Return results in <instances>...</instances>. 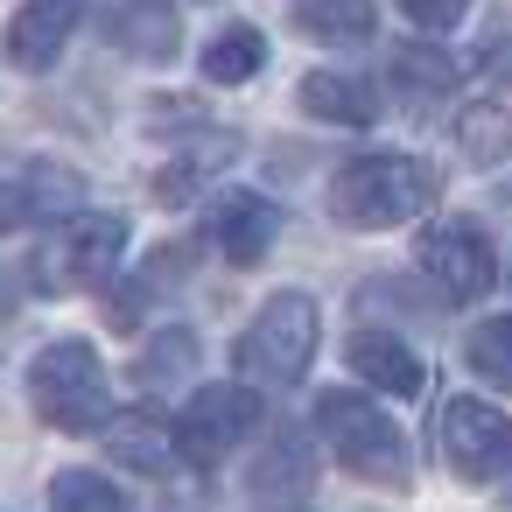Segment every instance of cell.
Wrapping results in <instances>:
<instances>
[{"mask_svg":"<svg viewBox=\"0 0 512 512\" xmlns=\"http://www.w3.org/2000/svg\"><path fill=\"white\" fill-rule=\"evenodd\" d=\"M316 344H323V323H316V302L309 295H274L232 344L239 358V379L246 386H295L309 365H316Z\"/></svg>","mask_w":512,"mask_h":512,"instance_id":"3957f363","label":"cell"},{"mask_svg":"<svg viewBox=\"0 0 512 512\" xmlns=\"http://www.w3.org/2000/svg\"><path fill=\"white\" fill-rule=\"evenodd\" d=\"M106 449H113L127 470L162 477V470L176 463V428H169L162 414H148V407H127V414H106Z\"/></svg>","mask_w":512,"mask_h":512,"instance_id":"5bb4252c","label":"cell"},{"mask_svg":"<svg viewBox=\"0 0 512 512\" xmlns=\"http://www.w3.org/2000/svg\"><path fill=\"white\" fill-rule=\"evenodd\" d=\"M260 64H267V36L246 29V22H232V29H218V36L204 43V78H211V85H246Z\"/></svg>","mask_w":512,"mask_h":512,"instance_id":"ac0fdd59","label":"cell"},{"mask_svg":"<svg viewBox=\"0 0 512 512\" xmlns=\"http://www.w3.org/2000/svg\"><path fill=\"white\" fill-rule=\"evenodd\" d=\"M414 267H421L449 302H477V295L498 281V253H491V239L477 232V218H435V225L414 239Z\"/></svg>","mask_w":512,"mask_h":512,"instance_id":"ba28073f","label":"cell"},{"mask_svg":"<svg viewBox=\"0 0 512 512\" xmlns=\"http://www.w3.org/2000/svg\"><path fill=\"white\" fill-rule=\"evenodd\" d=\"M190 365H197V337L190 330H162L141 358H134V386H176V379H190Z\"/></svg>","mask_w":512,"mask_h":512,"instance_id":"44dd1931","label":"cell"},{"mask_svg":"<svg viewBox=\"0 0 512 512\" xmlns=\"http://www.w3.org/2000/svg\"><path fill=\"white\" fill-rule=\"evenodd\" d=\"M295 22L302 36L316 43H372L379 36V15H372V0H295Z\"/></svg>","mask_w":512,"mask_h":512,"instance_id":"2e32d148","label":"cell"},{"mask_svg":"<svg viewBox=\"0 0 512 512\" xmlns=\"http://www.w3.org/2000/svg\"><path fill=\"white\" fill-rule=\"evenodd\" d=\"M456 148L470 155V162H505L512 155V120H505V106H463L456 113Z\"/></svg>","mask_w":512,"mask_h":512,"instance_id":"d6986e66","label":"cell"},{"mask_svg":"<svg viewBox=\"0 0 512 512\" xmlns=\"http://www.w3.org/2000/svg\"><path fill=\"white\" fill-rule=\"evenodd\" d=\"M22 197H29V211H36V218H71V211L85 204V176H78V169H64V162H36V169H29V183H22Z\"/></svg>","mask_w":512,"mask_h":512,"instance_id":"ffe728a7","label":"cell"},{"mask_svg":"<svg viewBox=\"0 0 512 512\" xmlns=\"http://www.w3.org/2000/svg\"><path fill=\"white\" fill-rule=\"evenodd\" d=\"M78 22H85V0H29V8L8 22V43H0V50H8L15 71H43V64L64 57Z\"/></svg>","mask_w":512,"mask_h":512,"instance_id":"8fae6325","label":"cell"},{"mask_svg":"<svg viewBox=\"0 0 512 512\" xmlns=\"http://www.w3.org/2000/svg\"><path fill=\"white\" fill-rule=\"evenodd\" d=\"M99 29L113 50L141 57V64H169L183 50V15L176 0H99Z\"/></svg>","mask_w":512,"mask_h":512,"instance_id":"9c48e42d","label":"cell"},{"mask_svg":"<svg viewBox=\"0 0 512 512\" xmlns=\"http://www.w3.org/2000/svg\"><path fill=\"white\" fill-rule=\"evenodd\" d=\"M442 197V176L421 162V155H358L330 176V218L351 225V232H386V225H407L421 211H435Z\"/></svg>","mask_w":512,"mask_h":512,"instance_id":"6da1fadb","label":"cell"},{"mask_svg":"<svg viewBox=\"0 0 512 512\" xmlns=\"http://www.w3.org/2000/svg\"><path fill=\"white\" fill-rule=\"evenodd\" d=\"M463 358H470L477 379H491L498 393H512V316H484V323L470 330Z\"/></svg>","mask_w":512,"mask_h":512,"instance_id":"7402d4cb","label":"cell"},{"mask_svg":"<svg viewBox=\"0 0 512 512\" xmlns=\"http://www.w3.org/2000/svg\"><path fill=\"white\" fill-rule=\"evenodd\" d=\"M169 428H176V456H183V463H218V456H232V449L260 428V393H253L246 379L197 386Z\"/></svg>","mask_w":512,"mask_h":512,"instance_id":"8992f818","label":"cell"},{"mask_svg":"<svg viewBox=\"0 0 512 512\" xmlns=\"http://www.w3.org/2000/svg\"><path fill=\"white\" fill-rule=\"evenodd\" d=\"M302 113L309 120H330V127H372L379 120V92L351 71H316L302 78Z\"/></svg>","mask_w":512,"mask_h":512,"instance_id":"9a60e30c","label":"cell"},{"mask_svg":"<svg viewBox=\"0 0 512 512\" xmlns=\"http://www.w3.org/2000/svg\"><path fill=\"white\" fill-rule=\"evenodd\" d=\"M22 225H36V211H29V197H22V183H0V239L22 232Z\"/></svg>","mask_w":512,"mask_h":512,"instance_id":"d4e9b609","label":"cell"},{"mask_svg":"<svg viewBox=\"0 0 512 512\" xmlns=\"http://www.w3.org/2000/svg\"><path fill=\"white\" fill-rule=\"evenodd\" d=\"M120 253H127V218H113V211H71V218L50 225V246H43L36 274H43L50 295L106 288L113 267H120Z\"/></svg>","mask_w":512,"mask_h":512,"instance_id":"5b68a950","label":"cell"},{"mask_svg":"<svg viewBox=\"0 0 512 512\" xmlns=\"http://www.w3.org/2000/svg\"><path fill=\"white\" fill-rule=\"evenodd\" d=\"M309 477H316V463H309V442H302V428H274L267 435V449H260V463H253V498L267 505V512H288V505H302L309 498Z\"/></svg>","mask_w":512,"mask_h":512,"instance_id":"7c38bea8","label":"cell"},{"mask_svg":"<svg viewBox=\"0 0 512 512\" xmlns=\"http://www.w3.org/2000/svg\"><path fill=\"white\" fill-rule=\"evenodd\" d=\"M50 512H127L120 484H106L99 470H64L50 484Z\"/></svg>","mask_w":512,"mask_h":512,"instance_id":"603a6c76","label":"cell"},{"mask_svg":"<svg viewBox=\"0 0 512 512\" xmlns=\"http://www.w3.org/2000/svg\"><path fill=\"white\" fill-rule=\"evenodd\" d=\"M386 71H393V85H400L407 99H442V92L463 78V64H456L449 50H435V43H400Z\"/></svg>","mask_w":512,"mask_h":512,"instance_id":"e0dca14e","label":"cell"},{"mask_svg":"<svg viewBox=\"0 0 512 512\" xmlns=\"http://www.w3.org/2000/svg\"><path fill=\"white\" fill-rule=\"evenodd\" d=\"M435 449L463 484H498L512 470V414H498L491 400H442Z\"/></svg>","mask_w":512,"mask_h":512,"instance_id":"52a82bcc","label":"cell"},{"mask_svg":"<svg viewBox=\"0 0 512 512\" xmlns=\"http://www.w3.org/2000/svg\"><path fill=\"white\" fill-rule=\"evenodd\" d=\"M316 435H323V449L351 470V477H365V484H407L414 477V463H407V435L386 421V407H372L365 393H323L316 400Z\"/></svg>","mask_w":512,"mask_h":512,"instance_id":"7a4b0ae2","label":"cell"},{"mask_svg":"<svg viewBox=\"0 0 512 512\" xmlns=\"http://www.w3.org/2000/svg\"><path fill=\"white\" fill-rule=\"evenodd\" d=\"M463 8H470V0H400V15H407L414 29H435V36H442V29H456V22H463Z\"/></svg>","mask_w":512,"mask_h":512,"instance_id":"cb8c5ba5","label":"cell"},{"mask_svg":"<svg viewBox=\"0 0 512 512\" xmlns=\"http://www.w3.org/2000/svg\"><path fill=\"white\" fill-rule=\"evenodd\" d=\"M274 239H281V211H274L267 197L225 190V197L211 204V246H218L232 267H260V260L274 253Z\"/></svg>","mask_w":512,"mask_h":512,"instance_id":"30bf717a","label":"cell"},{"mask_svg":"<svg viewBox=\"0 0 512 512\" xmlns=\"http://www.w3.org/2000/svg\"><path fill=\"white\" fill-rule=\"evenodd\" d=\"M344 358H351V372H358L365 386H379L386 400H414V393H421V358H414L400 337L358 330V337L344 344Z\"/></svg>","mask_w":512,"mask_h":512,"instance_id":"4fadbf2b","label":"cell"},{"mask_svg":"<svg viewBox=\"0 0 512 512\" xmlns=\"http://www.w3.org/2000/svg\"><path fill=\"white\" fill-rule=\"evenodd\" d=\"M29 400L50 428L64 435H85V428H106V372H99V351L85 337H57L29 358Z\"/></svg>","mask_w":512,"mask_h":512,"instance_id":"277c9868","label":"cell"}]
</instances>
